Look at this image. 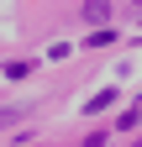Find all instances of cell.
<instances>
[{"label":"cell","instance_id":"7a4b0ae2","mask_svg":"<svg viewBox=\"0 0 142 147\" xmlns=\"http://www.w3.org/2000/svg\"><path fill=\"white\" fill-rule=\"evenodd\" d=\"M100 105H116V89H100V95H95L90 105H84V110H100Z\"/></svg>","mask_w":142,"mask_h":147},{"label":"cell","instance_id":"6da1fadb","mask_svg":"<svg viewBox=\"0 0 142 147\" xmlns=\"http://www.w3.org/2000/svg\"><path fill=\"white\" fill-rule=\"evenodd\" d=\"M84 21H111V0H84Z\"/></svg>","mask_w":142,"mask_h":147},{"label":"cell","instance_id":"3957f363","mask_svg":"<svg viewBox=\"0 0 142 147\" xmlns=\"http://www.w3.org/2000/svg\"><path fill=\"white\" fill-rule=\"evenodd\" d=\"M26 116V105H16V110H0V126H11V121H21Z\"/></svg>","mask_w":142,"mask_h":147},{"label":"cell","instance_id":"277c9868","mask_svg":"<svg viewBox=\"0 0 142 147\" xmlns=\"http://www.w3.org/2000/svg\"><path fill=\"white\" fill-rule=\"evenodd\" d=\"M132 5H142V0H132Z\"/></svg>","mask_w":142,"mask_h":147}]
</instances>
